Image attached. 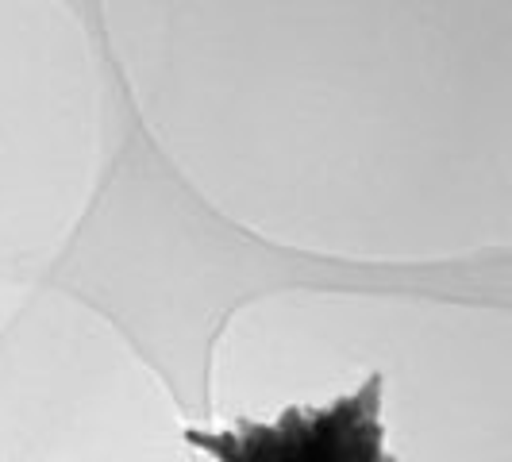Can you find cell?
<instances>
[{"instance_id": "1", "label": "cell", "mask_w": 512, "mask_h": 462, "mask_svg": "<svg viewBox=\"0 0 512 462\" xmlns=\"http://www.w3.org/2000/svg\"><path fill=\"white\" fill-rule=\"evenodd\" d=\"M382 385L374 370L359 389L324 409H285L274 424L239 420L235 428H185V443L216 462H393L385 451Z\"/></svg>"}]
</instances>
